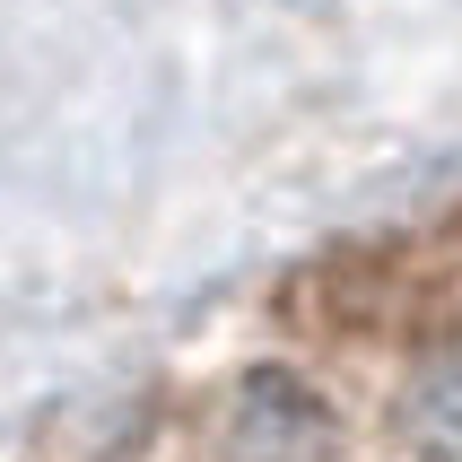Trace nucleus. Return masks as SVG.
<instances>
[{"instance_id": "obj_2", "label": "nucleus", "mask_w": 462, "mask_h": 462, "mask_svg": "<svg viewBox=\"0 0 462 462\" xmlns=\"http://www.w3.org/2000/svg\"><path fill=\"white\" fill-rule=\"evenodd\" d=\"M384 445L402 462H462V323L411 349L384 402Z\"/></svg>"}, {"instance_id": "obj_1", "label": "nucleus", "mask_w": 462, "mask_h": 462, "mask_svg": "<svg viewBox=\"0 0 462 462\" xmlns=\"http://www.w3.org/2000/svg\"><path fill=\"white\" fill-rule=\"evenodd\" d=\"M218 462H340L332 393L297 366H245L218 393Z\"/></svg>"}]
</instances>
